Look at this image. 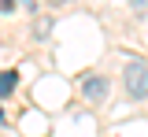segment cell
Returning <instances> with one entry per match:
<instances>
[{
    "label": "cell",
    "instance_id": "obj_1",
    "mask_svg": "<svg viewBox=\"0 0 148 137\" xmlns=\"http://www.w3.org/2000/svg\"><path fill=\"white\" fill-rule=\"evenodd\" d=\"M122 85H126L130 100H148V63H145V59H130V63H126Z\"/></svg>",
    "mask_w": 148,
    "mask_h": 137
},
{
    "label": "cell",
    "instance_id": "obj_2",
    "mask_svg": "<svg viewBox=\"0 0 148 137\" xmlns=\"http://www.w3.org/2000/svg\"><path fill=\"white\" fill-rule=\"evenodd\" d=\"M111 93V82L104 78V74H89V78L82 82V97L89 100V104H100V100H108Z\"/></svg>",
    "mask_w": 148,
    "mask_h": 137
},
{
    "label": "cell",
    "instance_id": "obj_3",
    "mask_svg": "<svg viewBox=\"0 0 148 137\" xmlns=\"http://www.w3.org/2000/svg\"><path fill=\"white\" fill-rule=\"evenodd\" d=\"M18 85V71L11 67V71H0V97H11Z\"/></svg>",
    "mask_w": 148,
    "mask_h": 137
},
{
    "label": "cell",
    "instance_id": "obj_4",
    "mask_svg": "<svg viewBox=\"0 0 148 137\" xmlns=\"http://www.w3.org/2000/svg\"><path fill=\"white\" fill-rule=\"evenodd\" d=\"M48 34H52V19H41V22L34 26V37H37V41H45Z\"/></svg>",
    "mask_w": 148,
    "mask_h": 137
},
{
    "label": "cell",
    "instance_id": "obj_5",
    "mask_svg": "<svg viewBox=\"0 0 148 137\" xmlns=\"http://www.w3.org/2000/svg\"><path fill=\"white\" fill-rule=\"evenodd\" d=\"M130 8H133V11H141V15H145V11H148V0H130Z\"/></svg>",
    "mask_w": 148,
    "mask_h": 137
},
{
    "label": "cell",
    "instance_id": "obj_6",
    "mask_svg": "<svg viewBox=\"0 0 148 137\" xmlns=\"http://www.w3.org/2000/svg\"><path fill=\"white\" fill-rule=\"evenodd\" d=\"M15 8V0H0V11H11Z\"/></svg>",
    "mask_w": 148,
    "mask_h": 137
},
{
    "label": "cell",
    "instance_id": "obj_7",
    "mask_svg": "<svg viewBox=\"0 0 148 137\" xmlns=\"http://www.w3.org/2000/svg\"><path fill=\"white\" fill-rule=\"evenodd\" d=\"M0 122H4V111H0Z\"/></svg>",
    "mask_w": 148,
    "mask_h": 137
}]
</instances>
